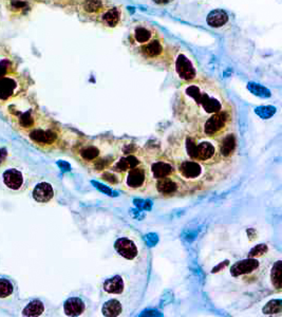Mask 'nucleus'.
<instances>
[{
	"mask_svg": "<svg viewBox=\"0 0 282 317\" xmlns=\"http://www.w3.org/2000/svg\"><path fill=\"white\" fill-rule=\"evenodd\" d=\"M231 105L217 83L206 77H197L178 90L175 113L181 122L201 124Z\"/></svg>",
	"mask_w": 282,
	"mask_h": 317,
	"instance_id": "obj_1",
	"label": "nucleus"
},
{
	"mask_svg": "<svg viewBox=\"0 0 282 317\" xmlns=\"http://www.w3.org/2000/svg\"><path fill=\"white\" fill-rule=\"evenodd\" d=\"M7 109L8 117L18 130L23 134L31 130L38 123L43 115L36 109L35 104L26 99L25 95L12 100L9 103L3 105Z\"/></svg>",
	"mask_w": 282,
	"mask_h": 317,
	"instance_id": "obj_2",
	"label": "nucleus"
},
{
	"mask_svg": "<svg viewBox=\"0 0 282 317\" xmlns=\"http://www.w3.org/2000/svg\"><path fill=\"white\" fill-rule=\"evenodd\" d=\"M34 145L41 149H52L61 141V131L51 119L41 117L38 123L25 133Z\"/></svg>",
	"mask_w": 282,
	"mask_h": 317,
	"instance_id": "obj_3",
	"label": "nucleus"
},
{
	"mask_svg": "<svg viewBox=\"0 0 282 317\" xmlns=\"http://www.w3.org/2000/svg\"><path fill=\"white\" fill-rule=\"evenodd\" d=\"M233 118H235V111L232 105H231L201 123L202 133L209 139H218L220 136H223L232 127Z\"/></svg>",
	"mask_w": 282,
	"mask_h": 317,
	"instance_id": "obj_4",
	"label": "nucleus"
},
{
	"mask_svg": "<svg viewBox=\"0 0 282 317\" xmlns=\"http://www.w3.org/2000/svg\"><path fill=\"white\" fill-rule=\"evenodd\" d=\"M30 183L27 171L20 166L8 164V161L0 167V185L12 194H19L25 190Z\"/></svg>",
	"mask_w": 282,
	"mask_h": 317,
	"instance_id": "obj_5",
	"label": "nucleus"
},
{
	"mask_svg": "<svg viewBox=\"0 0 282 317\" xmlns=\"http://www.w3.org/2000/svg\"><path fill=\"white\" fill-rule=\"evenodd\" d=\"M28 82L25 76L11 73L0 77V106L26 94Z\"/></svg>",
	"mask_w": 282,
	"mask_h": 317,
	"instance_id": "obj_6",
	"label": "nucleus"
},
{
	"mask_svg": "<svg viewBox=\"0 0 282 317\" xmlns=\"http://www.w3.org/2000/svg\"><path fill=\"white\" fill-rule=\"evenodd\" d=\"M139 55L149 63H164L172 61V51L165 43L164 38L158 36L150 40L146 45H143L135 49Z\"/></svg>",
	"mask_w": 282,
	"mask_h": 317,
	"instance_id": "obj_7",
	"label": "nucleus"
},
{
	"mask_svg": "<svg viewBox=\"0 0 282 317\" xmlns=\"http://www.w3.org/2000/svg\"><path fill=\"white\" fill-rule=\"evenodd\" d=\"M186 148L191 160L200 163H213L220 155L219 148L214 144L213 141L208 140L197 142L194 137H189L186 142Z\"/></svg>",
	"mask_w": 282,
	"mask_h": 317,
	"instance_id": "obj_8",
	"label": "nucleus"
},
{
	"mask_svg": "<svg viewBox=\"0 0 282 317\" xmlns=\"http://www.w3.org/2000/svg\"><path fill=\"white\" fill-rule=\"evenodd\" d=\"M160 36V33L154 27L147 22H140L134 26L129 34V43L134 49L146 45L150 40Z\"/></svg>",
	"mask_w": 282,
	"mask_h": 317,
	"instance_id": "obj_9",
	"label": "nucleus"
},
{
	"mask_svg": "<svg viewBox=\"0 0 282 317\" xmlns=\"http://www.w3.org/2000/svg\"><path fill=\"white\" fill-rule=\"evenodd\" d=\"M175 70L180 79L191 82L198 77V73L193 61L184 52H178L175 58Z\"/></svg>",
	"mask_w": 282,
	"mask_h": 317,
	"instance_id": "obj_10",
	"label": "nucleus"
},
{
	"mask_svg": "<svg viewBox=\"0 0 282 317\" xmlns=\"http://www.w3.org/2000/svg\"><path fill=\"white\" fill-rule=\"evenodd\" d=\"M147 181V170L144 166L137 165L126 171L125 184L130 189H139L145 185Z\"/></svg>",
	"mask_w": 282,
	"mask_h": 317,
	"instance_id": "obj_11",
	"label": "nucleus"
},
{
	"mask_svg": "<svg viewBox=\"0 0 282 317\" xmlns=\"http://www.w3.org/2000/svg\"><path fill=\"white\" fill-rule=\"evenodd\" d=\"M115 250L119 256L128 260H133L139 255L136 244L129 238L117 239L115 243Z\"/></svg>",
	"mask_w": 282,
	"mask_h": 317,
	"instance_id": "obj_12",
	"label": "nucleus"
},
{
	"mask_svg": "<svg viewBox=\"0 0 282 317\" xmlns=\"http://www.w3.org/2000/svg\"><path fill=\"white\" fill-rule=\"evenodd\" d=\"M178 171L183 178L187 180H196L200 178L203 172V167L200 162L195 160L183 161L178 166Z\"/></svg>",
	"mask_w": 282,
	"mask_h": 317,
	"instance_id": "obj_13",
	"label": "nucleus"
},
{
	"mask_svg": "<svg viewBox=\"0 0 282 317\" xmlns=\"http://www.w3.org/2000/svg\"><path fill=\"white\" fill-rule=\"evenodd\" d=\"M260 267V263L256 258H249L236 262L231 268V273L233 277L243 276V275L253 274Z\"/></svg>",
	"mask_w": 282,
	"mask_h": 317,
	"instance_id": "obj_14",
	"label": "nucleus"
},
{
	"mask_svg": "<svg viewBox=\"0 0 282 317\" xmlns=\"http://www.w3.org/2000/svg\"><path fill=\"white\" fill-rule=\"evenodd\" d=\"M33 199L38 203H48L54 197V189L50 183L40 182L36 184L32 191Z\"/></svg>",
	"mask_w": 282,
	"mask_h": 317,
	"instance_id": "obj_15",
	"label": "nucleus"
},
{
	"mask_svg": "<svg viewBox=\"0 0 282 317\" xmlns=\"http://www.w3.org/2000/svg\"><path fill=\"white\" fill-rule=\"evenodd\" d=\"M16 62L11 53L0 46V77L7 74L15 73Z\"/></svg>",
	"mask_w": 282,
	"mask_h": 317,
	"instance_id": "obj_16",
	"label": "nucleus"
},
{
	"mask_svg": "<svg viewBox=\"0 0 282 317\" xmlns=\"http://www.w3.org/2000/svg\"><path fill=\"white\" fill-rule=\"evenodd\" d=\"M76 154L82 162L94 163L100 155V149L92 144L83 145L76 150Z\"/></svg>",
	"mask_w": 282,
	"mask_h": 317,
	"instance_id": "obj_17",
	"label": "nucleus"
},
{
	"mask_svg": "<svg viewBox=\"0 0 282 317\" xmlns=\"http://www.w3.org/2000/svg\"><path fill=\"white\" fill-rule=\"evenodd\" d=\"M85 302L80 297H71L65 301L64 311L67 316H80L85 312Z\"/></svg>",
	"mask_w": 282,
	"mask_h": 317,
	"instance_id": "obj_18",
	"label": "nucleus"
},
{
	"mask_svg": "<svg viewBox=\"0 0 282 317\" xmlns=\"http://www.w3.org/2000/svg\"><path fill=\"white\" fill-rule=\"evenodd\" d=\"M237 147V140L236 136L232 133L225 134L224 137L222 136L221 143L219 144V152L220 155L224 158H229L235 152Z\"/></svg>",
	"mask_w": 282,
	"mask_h": 317,
	"instance_id": "obj_19",
	"label": "nucleus"
},
{
	"mask_svg": "<svg viewBox=\"0 0 282 317\" xmlns=\"http://www.w3.org/2000/svg\"><path fill=\"white\" fill-rule=\"evenodd\" d=\"M80 9L87 15H98L104 12L103 0H80Z\"/></svg>",
	"mask_w": 282,
	"mask_h": 317,
	"instance_id": "obj_20",
	"label": "nucleus"
},
{
	"mask_svg": "<svg viewBox=\"0 0 282 317\" xmlns=\"http://www.w3.org/2000/svg\"><path fill=\"white\" fill-rule=\"evenodd\" d=\"M173 171H175L173 166L170 163L166 162V161H159V162L153 163L151 166L152 176L157 180L169 177L171 173H173Z\"/></svg>",
	"mask_w": 282,
	"mask_h": 317,
	"instance_id": "obj_21",
	"label": "nucleus"
},
{
	"mask_svg": "<svg viewBox=\"0 0 282 317\" xmlns=\"http://www.w3.org/2000/svg\"><path fill=\"white\" fill-rule=\"evenodd\" d=\"M103 289L109 294H122L125 289L124 280L121 276H115L107 279L103 284Z\"/></svg>",
	"mask_w": 282,
	"mask_h": 317,
	"instance_id": "obj_22",
	"label": "nucleus"
},
{
	"mask_svg": "<svg viewBox=\"0 0 282 317\" xmlns=\"http://www.w3.org/2000/svg\"><path fill=\"white\" fill-rule=\"evenodd\" d=\"M179 184L175 179H171L169 177L163 178V179H159L158 183H157V189L161 195H172L175 194L178 190Z\"/></svg>",
	"mask_w": 282,
	"mask_h": 317,
	"instance_id": "obj_23",
	"label": "nucleus"
},
{
	"mask_svg": "<svg viewBox=\"0 0 282 317\" xmlns=\"http://www.w3.org/2000/svg\"><path fill=\"white\" fill-rule=\"evenodd\" d=\"M100 19H101V22H103L104 25L107 27H109V28L116 27V26H117L119 20H121V11H119V9H117V8L108 9L103 12Z\"/></svg>",
	"mask_w": 282,
	"mask_h": 317,
	"instance_id": "obj_24",
	"label": "nucleus"
},
{
	"mask_svg": "<svg viewBox=\"0 0 282 317\" xmlns=\"http://www.w3.org/2000/svg\"><path fill=\"white\" fill-rule=\"evenodd\" d=\"M17 285L13 279L0 276V299H7L14 295Z\"/></svg>",
	"mask_w": 282,
	"mask_h": 317,
	"instance_id": "obj_25",
	"label": "nucleus"
},
{
	"mask_svg": "<svg viewBox=\"0 0 282 317\" xmlns=\"http://www.w3.org/2000/svg\"><path fill=\"white\" fill-rule=\"evenodd\" d=\"M227 21H229V15L222 10L213 11L207 16V23L213 28L223 27Z\"/></svg>",
	"mask_w": 282,
	"mask_h": 317,
	"instance_id": "obj_26",
	"label": "nucleus"
},
{
	"mask_svg": "<svg viewBox=\"0 0 282 317\" xmlns=\"http://www.w3.org/2000/svg\"><path fill=\"white\" fill-rule=\"evenodd\" d=\"M45 312V304L39 299H33L22 310L23 316H40Z\"/></svg>",
	"mask_w": 282,
	"mask_h": 317,
	"instance_id": "obj_27",
	"label": "nucleus"
},
{
	"mask_svg": "<svg viewBox=\"0 0 282 317\" xmlns=\"http://www.w3.org/2000/svg\"><path fill=\"white\" fill-rule=\"evenodd\" d=\"M101 312L105 316H110V317H116L121 315L123 312L122 304L116 299H110L107 302H105L103 309H101Z\"/></svg>",
	"mask_w": 282,
	"mask_h": 317,
	"instance_id": "obj_28",
	"label": "nucleus"
},
{
	"mask_svg": "<svg viewBox=\"0 0 282 317\" xmlns=\"http://www.w3.org/2000/svg\"><path fill=\"white\" fill-rule=\"evenodd\" d=\"M139 164H140V161L137 160L134 155H129V157L122 158L121 160L117 161L116 164V170L126 172L130 168H133V167L137 166Z\"/></svg>",
	"mask_w": 282,
	"mask_h": 317,
	"instance_id": "obj_29",
	"label": "nucleus"
},
{
	"mask_svg": "<svg viewBox=\"0 0 282 317\" xmlns=\"http://www.w3.org/2000/svg\"><path fill=\"white\" fill-rule=\"evenodd\" d=\"M281 272H282V262L281 260H278L274 265L271 273L272 284L277 290H281Z\"/></svg>",
	"mask_w": 282,
	"mask_h": 317,
	"instance_id": "obj_30",
	"label": "nucleus"
},
{
	"mask_svg": "<svg viewBox=\"0 0 282 317\" xmlns=\"http://www.w3.org/2000/svg\"><path fill=\"white\" fill-rule=\"evenodd\" d=\"M281 304H282V301L280 300V299H275V300L269 301L265 307V309H263V313L268 314V315L280 313L281 312Z\"/></svg>",
	"mask_w": 282,
	"mask_h": 317,
	"instance_id": "obj_31",
	"label": "nucleus"
},
{
	"mask_svg": "<svg viewBox=\"0 0 282 317\" xmlns=\"http://www.w3.org/2000/svg\"><path fill=\"white\" fill-rule=\"evenodd\" d=\"M267 250H268V249L265 244H259L250 250L249 254V258H258V257H261L265 254H266Z\"/></svg>",
	"mask_w": 282,
	"mask_h": 317,
	"instance_id": "obj_32",
	"label": "nucleus"
},
{
	"mask_svg": "<svg viewBox=\"0 0 282 317\" xmlns=\"http://www.w3.org/2000/svg\"><path fill=\"white\" fill-rule=\"evenodd\" d=\"M8 158H9V155H8L7 149H4V148L0 149V167H1L5 162H7Z\"/></svg>",
	"mask_w": 282,
	"mask_h": 317,
	"instance_id": "obj_33",
	"label": "nucleus"
},
{
	"mask_svg": "<svg viewBox=\"0 0 282 317\" xmlns=\"http://www.w3.org/2000/svg\"><path fill=\"white\" fill-rule=\"evenodd\" d=\"M155 3L158 4H164V3H168V2H171L172 0H153Z\"/></svg>",
	"mask_w": 282,
	"mask_h": 317,
	"instance_id": "obj_34",
	"label": "nucleus"
}]
</instances>
